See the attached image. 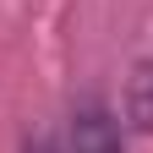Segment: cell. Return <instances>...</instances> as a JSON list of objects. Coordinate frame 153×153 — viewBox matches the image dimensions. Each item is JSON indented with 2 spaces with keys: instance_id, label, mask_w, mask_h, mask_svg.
Here are the masks:
<instances>
[{
  "instance_id": "3957f363",
  "label": "cell",
  "mask_w": 153,
  "mask_h": 153,
  "mask_svg": "<svg viewBox=\"0 0 153 153\" xmlns=\"http://www.w3.org/2000/svg\"><path fill=\"white\" fill-rule=\"evenodd\" d=\"M22 153H60V148H55L49 137H27V142H22Z\"/></svg>"
},
{
  "instance_id": "6da1fadb",
  "label": "cell",
  "mask_w": 153,
  "mask_h": 153,
  "mask_svg": "<svg viewBox=\"0 0 153 153\" xmlns=\"http://www.w3.org/2000/svg\"><path fill=\"white\" fill-rule=\"evenodd\" d=\"M71 153H126L120 142V120L99 93H82L71 109Z\"/></svg>"
},
{
  "instance_id": "7a4b0ae2",
  "label": "cell",
  "mask_w": 153,
  "mask_h": 153,
  "mask_svg": "<svg viewBox=\"0 0 153 153\" xmlns=\"http://www.w3.org/2000/svg\"><path fill=\"white\" fill-rule=\"evenodd\" d=\"M126 120L153 137V60L131 66V82H126Z\"/></svg>"
}]
</instances>
